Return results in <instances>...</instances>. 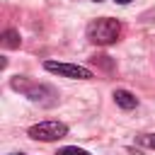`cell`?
Returning <instances> with one entry per match:
<instances>
[{"instance_id":"3","label":"cell","mask_w":155,"mask_h":155,"mask_svg":"<svg viewBox=\"0 0 155 155\" xmlns=\"http://www.w3.org/2000/svg\"><path fill=\"white\" fill-rule=\"evenodd\" d=\"M44 68L48 73H56V75H63V78H70V80H90L92 78V70L85 68V65H73V63H58V61H46Z\"/></svg>"},{"instance_id":"7","label":"cell","mask_w":155,"mask_h":155,"mask_svg":"<svg viewBox=\"0 0 155 155\" xmlns=\"http://www.w3.org/2000/svg\"><path fill=\"white\" fill-rule=\"evenodd\" d=\"M56 155H90V153L82 148H75V145H68V148H61Z\"/></svg>"},{"instance_id":"6","label":"cell","mask_w":155,"mask_h":155,"mask_svg":"<svg viewBox=\"0 0 155 155\" xmlns=\"http://www.w3.org/2000/svg\"><path fill=\"white\" fill-rule=\"evenodd\" d=\"M2 46H5V48H17V46H19V34H17L15 29H7V31L2 34Z\"/></svg>"},{"instance_id":"2","label":"cell","mask_w":155,"mask_h":155,"mask_svg":"<svg viewBox=\"0 0 155 155\" xmlns=\"http://www.w3.org/2000/svg\"><path fill=\"white\" fill-rule=\"evenodd\" d=\"M29 136L34 140H58V138L68 136V126L61 121H41L29 128Z\"/></svg>"},{"instance_id":"11","label":"cell","mask_w":155,"mask_h":155,"mask_svg":"<svg viewBox=\"0 0 155 155\" xmlns=\"http://www.w3.org/2000/svg\"><path fill=\"white\" fill-rule=\"evenodd\" d=\"M94 2H99V0H94Z\"/></svg>"},{"instance_id":"9","label":"cell","mask_w":155,"mask_h":155,"mask_svg":"<svg viewBox=\"0 0 155 155\" xmlns=\"http://www.w3.org/2000/svg\"><path fill=\"white\" fill-rule=\"evenodd\" d=\"M116 2H119V5H128L131 0H116Z\"/></svg>"},{"instance_id":"8","label":"cell","mask_w":155,"mask_h":155,"mask_svg":"<svg viewBox=\"0 0 155 155\" xmlns=\"http://www.w3.org/2000/svg\"><path fill=\"white\" fill-rule=\"evenodd\" d=\"M138 143H140V145H148V148H155V133H143V136H138Z\"/></svg>"},{"instance_id":"5","label":"cell","mask_w":155,"mask_h":155,"mask_svg":"<svg viewBox=\"0 0 155 155\" xmlns=\"http://www.w3.org/2000/svg\"><path fill=\"white\" fill-rule=\"evenodd\" d=\"M114 102H116L121 109H136V104H138L136 94H131L128 90H116V92H114Z\"/></svg>"},{"instance_id":"4","label":"cell","mask_w":155,"mask_h":155,"mask_svg":"<svg viewBox=\"0 0 155 155\" xmlns=\"http://www.w3.org/2000/svg\"><path fill=\"white\" fill-rule=\"evenodd\" d=\"M12 87L22 90L31 102H39V104H46V107L56 102V92L46 85H27L24 80H12Z\"/></svg>"},{"instance_id":"1","label":"cell","mask_w":155,"mask_h":155,"mask_svg":"<svg viewBox=\"0 0 155 155\" xmlns=\"http://www.w3.org/2000/svg\"><path fill=\"white\" fill-rule=\"evenodd\" d=\"M121 34V24L111 17H102V19H94L87 24V39L97 46H109L119 39Z\"/></svg>"},{"instance_id":"10","label":"cell","mask_w":155,"mask_h":155,"mask_svg":"<svg viewBox=\"0 0 155 155\" xmlns=\"http://www.w3.org/2000/svg\"><path fill=\"white\" fill-rule=\"evenodd\" d=\"M12 155H22V153H12Z\"/></svg>"}]
</instances>
